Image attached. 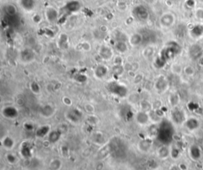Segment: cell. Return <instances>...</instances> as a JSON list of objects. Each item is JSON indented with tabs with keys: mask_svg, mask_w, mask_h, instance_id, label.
<instances>
[{
	"mask_svg": "<svg viewBox=\"0 0 203 170\" xmlns=\"http://www.w3.org/2000/svg\"><path fill=\"white\" fill-rule=\"evenodd\" d=\"M174 136V128L170 122L164 121L159 126V131L157 139L164 145L168 144Z\"/></svg>",
	"mask_w": 203,
	"mask_h": 170,
	"instance_id": "cell-1",
	"label": "cell"
},
{
	"mask_svg": "<svg viewBox=\"0 0 203 170\" xmlns=\"http://www.w3.org/2000/svg\"><path fill=\"white\" fill-rule=\"evenodd\" d=\"M180 51V47L176 42H170L160 52V57L165 62L174 58Z\"/></svg>",
	"mask_w": 203,
	"mask_h": 170,
	"instance_id": "cell-2",
	"label": "cell"
},
{
	"mask_svg": "<svg viewBox=\"0 0 203 170\" xmlns=\"http://www.w3.org/2000/svg\"><path fill=\"white\" fill-rule=\"evenodd\" d=\"M107 89L111 94L118 97H126L128 95V89L126 86L116 82H112L107 85Z\"/></svg>",
	"mask_w": 203,
	"mask_h": 170,
	"instance_id": "cell-3",
	"label": "cell"
},
{
	"mask_svg": "<svg viewBox=\"0 0 203 170\" xmlns=\"http://www.w3.org/2000/svg\"><path fill=\"white\" fill-rule=\"evenodd\" d=\"M133 14L135 18H136L140 21H147L149 17V12H148V9L143 5L135 7L133 10Z\"/></svg>",
	"mask_w": 203,
	"mask_h": 170,
	"instance_id": "cell-4",
	"label": "cell"
},
{
	"mask_svg": "<svg viewBox=\"0 0 203 170\" xmlns=\"http://www.w3.org/2000/svg\"><path fill=\"white\" fill-rule=\"evenodd\" d=\"M18 110L12 106H7L2 109V115L7 119H15L18 116Z\"/></svg>",
	"mask_w": 203,
	"mask_h": 170,
	"instance_id": "cell-5",
	"label": "cell"
},
{
	"mask_svg": "<svg viewBox=\"0 0 203 170\" xmlns=\"http://www.w3.org/2000/svg\"><path fill=\"white\" fill-rule=\"evenodd\" d=\"M150 120V116L148 112H144V111H140L136 115V121L140 125H146L148 124Z\"/></svg>",
	"mask_w": 203,
	"mask_h": 170,
	"instance_id": "cell-6",
	"label": "cell"
},
{
	"mask_svg": "<svg viewBox=\"0 0 203 170\" xmlns=\"http://www.w3.org/2000/svg\"><path fill=\"white\" fill-rule=\"evenodd\" d=\"M171 118L173 122L176 124H181L186 121L185 120L184 113H183L182 110L179 109H176L172 112Z\"/></svg>",
	"mask_w": 203,
	"mask_h": 170,
	"instance_id": "cell-7",
	"label": "cell"
},
{
	"mask_svg": "<svg viewBox=\"0 0 203 170\" xmlns=\"http://www.w3.org/2000/svg\"><path fill=\"white\" fill-rule=\"evenodd\" d=\"M184 124L186 128L188 129V130L191 131H195L200 126L199 121H198L196 118H195V117H191V118L187 119V120L185 121Z\"/></svg>",
	"mask_w": 203,
	"mask_h": 170,
	"instance_id": "cell-8",
	"label": "cell"
},
{
	"mask_svg": "<svg viewBox=\"0 0 203 170\" xmlns=\"http://www.w3.org/2000/svg\"><path fill=\"white\" fill-rule=\"evenodd\" d=\"M99 55L102 59L110 60L113 57V51L107 46H102L99 50Z\"/></svg>",
	"mask_w": 203,
	"mask_h": 170,
	"instance_id": "cell-9",
	"label": "cell"
},
{
	"mask_svg": "<svg viewBox=\"0 0 203 170\" xmlns=\"http://www.w3.org/2000/svg\"><path fill=\"white\" fill-rule=\"evenodd\" d=\"M108 74V68L104 65L97 66L95 69V76L97 78H103Z\"/></svg>",
	"mask_w": 203,
	"mask_h": 170,
	"instance_id": "cell-10",
	"label": "cell"
},
{
	"mask_svg": "<svg viewBox=\"0 0 203 170\" xmlns=\"http://www.w3.org/2000/svg\"><path fill=\"white\" fill-rule=\"evenodd\" d=\"M175 21L174 16L171 14H165L160 19V22H161L162 26H164V27H170L171 26L173 25Z\"/></svg>",
	"mask_w": 203,
	"mask_h": 170,
	"instance_id": "cell-11",
	"label": "cell"
},
{
	"mask_svg": "<svg viewBox=\"0 0 203 170\" xmlns=\"http://www.w3.org/2000/svg\"><path fill=\"white\" fill-rule=\"evenodd\" d=\"M141 34L142 35L143 42L146 40L148 43H151V42H153L154 40L156 39L155 33H154L153 31H151V30H149V29H145Z\"/></svg>",
	"mask_w": 203,
	"mask_h": 170,
	"instance_id": "cell-12",
	"label": "cell"
},
{
	"mask_svg": "<svg viewBox=\"0 0 203 170\" xmlns=\"http://www.w3.org/2000/svg\"><path fill=\"white\" fill-rule=\"evenodd\" d=\"M60 136H61V133L59 130H53V131H51L49 133H48V139L49 143H56L57 142H58L60 139Z\"/></svg>",
	"mask_w": 203,
	"mask_h": 170,
	"instance_id": "cell-13",
	"label": "cell"
},
{
	"mask_svg": "<svg viewBox=\"0 0 203 170\" xmlns=\"http://www.w3.org/2000/svg\"><path fill=\"white\" fill-rule=\"evenodd\" d=\"M66 9H67V11L70 13H74V12H77L79 11V9H80L81 5L78 1H71L69 2L68 3H67V5L65 6Z\"/></svg>",
	"mask_w": 203,
	"mask_h": 170,
	"instance_id": "cell-14",
	"label": "cell"
},
{
	"mask_svg": "<svg viewBox=\"0 0 203 170\" xmlns=\"http://www.w3.org/2000/svg\"><path fill=\"white\" fill-rule=\"evenodd\" d=\"M2 145L7 150H11L12 148H14V145H15V142L12 138H11L10 136H6L2 141Z\"/></svg>",
	"mask_w": 203,
	"mask_h": 170,
	"instance_id": "cell-15",
	"label": "cell"
},
{
	"mask_svg": "<svg viewBox=\"0 0 203 170\" xmlns=\"http://www.w3.org/2000/svg\"><path fill=\"white\" fill-rule=\"evenodd\" d=\"M46 17L48 19V21L50 22H54L57 21V17H58V13L56 11L55 9L51 7L48 8L46 11Z\"/></svg>",
	"mask_w": 203,
	"mask_h": 170,
	"instance_id": "cell-16",
	"label": "cell"
},
{
	"mask_svg": "<svg viewBox=\"0 0 203 170\" xmlns=\"http://www.w3.org/2000/svg\"><path fill=\"white\" fill-rule=\"evenodd\" d=\"M201 154L200 148L196 145H194L190 148V155L193 160H198L201 158Z\"/></svg>",
	"mask_w": 203,
	"mask_h": 170,
	"instance_id": "cell-17",
	"label": "cell"
},
{
	"mask_svg": "<svg viewBox=\"0 0 203 170\" xmlns=\"http://www.w3.org/2000/svg\"><path fill=\"white\" fill-rule=\"evenodd\" d=\"M22 59L24 62H30L34 58V54L32 52L31 50L29 49H25L24 51H22L21 53Z\"/></svg>",
	"mask_w": 203,
	"mask_h": 170,
	"instance_id": "cell-18",
	"label": "cell"
},
{
	"mask_svg": "<svg viewBox=\"0 0 203 170\" xmlns=\"http://www.w3.org/2000/svg\"><path fill=\"white\" fill-rule=\"evenodd\" d=\"M129 43L133 46H138L141 43H143L142 35L141 33H135V34L132 35V36L129 39Z\"/></svg>",
	"mask_w": 203,
	"mask_h": 170,
	"instance_id": "cell-19",
	"label": "cell"
},
{
	"mask_svg": "<svg viewBox=\"0 0 203 170\" xmlns=\"http://www.w3.org/2000/svg\"><path fill=\"white\" fill-rule=\"evenodd\" d=\"M40 112H41V114H42L44 117L48 118V117L52 116L53 115L54 109L50 105H46L42 107Z\"/></svg>",
	"mask_w": 203,
	"mask_h": 170,
	"instance_id": "cell-20",
	"label": "cell"
},
{
	"mask_svg": "<svg viewBox=\"0 0 203 170\" xmlns=\"http://www.w3.org/2000/svg\"><path fill=\"white\" fill-rule=\"evenodd\" d=\"M156 87L159 91H164L167 87V80L164 77H160L156 83Z\"/></svg>",
	"mask_w": 203,
	"mask_h": 170,
	"instance_id": "cell-21",
	"label": "cell"
},
{
	"mask_svg": "<svg viewBox=\"0 0 203 170\" xmlns=\"http://www.w3.org/2000/svg\"><path fill=\"white\" fill-rule=\"evenodd\" d=\"M192 36L195 37H199L203 34V26L202 25H197V26H194L193 29H191V32Z\"/></svg>",
	"mask_w": 203,
	"mask_h": 170,
	"instance_id": "cell-22",
	"label": "cell"
},
{
	"mask_svg": "<svg viewBox=\"0 0 203 170\" xmlns=\"http://www.w3.org/2000/svg\"><path fill=\"white\" fill-rule=\"evenodd\" d=\"M21 5L26 11H32L34 8V0H21Z\"/></svg>",
	"mask_w": 203,
	"mask_h": 170,
	"instance_id": "cell-23",
	"label": "cell"
},
{
	"mask_svg": "<svg viewBox=\"0 0 203 170\" xmlns=\"http://www.w3.org/2000/svg\"><path fill=\"white\" fill-rule=\"evenodd\" d=\"M138 146H139V149L141 151H148L150 147L151 146V143L148 139H144V140L140 142Z\"/></svg>",
	"mask_w": 203,
	"mask_h": 170,
	"instance_id": "cell-24",
	"label": "cell"
},
{
	"mask_svg": "<svg viewBox=\"0 0 203 170\" xmlns=\"http://www.w3.org/2000/svg\"><path fill=\"white\" fill-rule=\"evenodd\" d=\"M115 48L117 52H120V53H125L126 52H127L128 46L125 41H123V40H119V41H117V43H116Z\"/></svg>",
	"mask_w": 203,
	"mask_h": 170,
	"instance_id": "cell-25",
	"label": "cell"
},
{
	"mask_svg": "<svg viewBox=\"0 0 203 170\" xmlns=\"http://www.w3.org/2000/svg\"><path fill=\"white\" fill-rule=\"evenodd\" d=\"M80 117V112H79V111H77V110L71 111V112H69L68 116H67V118H68L71 121H72V122H78V121L79 120Z\"/></svg>",
	"mask_w": 203,
	"mask_h": 170,
	"instance_id": "cell-26",
	"label": "cell"
},
{
	"mask_svg": "<svg viewBox=\"0 0 203 170\" xmlns=\"http://www.w3.org/2000/svg\"><path fill=\"white\" fill-rule=\"evenodd\" d=\"M170 150L167 147V146L164 145L162 146L160 149H158V155L162 158H166L168 157V155L170 154Z\"/></svg>",
	"mask_w": 203,
	"mask_h": 170,
	"instance_id": "cell-27",
	"label": "cell"
},
{
	"mask_svg": "<svg viewBox=\"0 0 203 170\" xmlns=\"http://www.w3.org/2000/svg\"><path fill=\"white\" fill-rule=\"evenodd\" d=\"M112 71L113 74H114V75L120 76L124 72V68H123L122 66H121V64H116V65H114V67H113Z\"/></svg>",
	"mask_w": 203,
	"mask_h": 170,
	"instance_id": "cell-28",
	"label": "cell"
},
{
	"mask_svg": "<svg viewBox=\"0 0 203 170\" xmlns=\"http://www.w3.org/2000/svg\"><path fill=\"white\" fill-rule=\"evenodd\" d=\"M61 166V162L59 159L52 160L50 163L49 168L51 170H58Z\"/></svg>",
	"mask_w": 203,
	"mask_h": 170,
	"instance_id": "cell-29",
	"label": "cell"
},
{
	"mask_svg": "<svg viewBox=\"0 0 203 170\" xmlns=\"http://www.w3.org/2000/svg\"><path fill=\"white\" fill-rule=\"evenodd\" d=\"M141 110L144 111V112H151L152 106H151V105L149 103V102H142L141 103Z\"/></svg>",
	"mask_w": 203,
	"mask_h": 170,
	"instance_id": "cell-30",
	"label": "cell"
},
{
	"mask_svg": "<svg viewBox=\"0 0 203 170\" xmlns=\"http://www.w3.org/2000/svg\"><path fill=\"white\" fill-rule=\"evenodd\" d=\"M30 89L31 91L33 92L35 94H37V93H40V91H41V88H40V86L35 82H33V83L30 84Z\"/></svg>",
	"mask_w": 203,
	"mask_h": 170,
	"instance_id": "cell-31",
	"label": "cell"
},
{
	"mask_svg": "<svg viewBox=\"0 0 203 170\" xmlns=\"http://www.w3.org/2000/svg\"><path fill=\"white\" fill-rule=\"evenodd\" d=\"M48 131V127H40L37 131V135L39 137H43V136L46 135Z\"/></svg>",
	"mask_w": 203,
	"mask_h": 170,
	"instance_id": "cell-32",
	"label": "cell"
},
{
	"mask_svg": "<svg viewBox=\"0 0 203 170\" xmlns=\"http://www.w3.org/2000/svg\"><path fill=\"white\" fill-rule=\"evenodd\" d=\"M75 79H76V81L79 82V83H84L87 80V77L85 75H83V74H79L76 76Z\"/></svg>",
	"mask_w": 203,
	"mask_h": 170,
	"instance_id": "cell-33",
	"label": "cell"
},
{
	"mask_svg": "<svg viewBox=\"0 0 203 170\" xmlns=\"http://www.w3.org/2000/svg\"><path fill=\"white\" fill-rule=\"evenodd\" d=\"M7 161H8L10 163H14L16 161L15 156H14V154H11V153H10V154H7Z\"/></svg>",
	"mask_w": 203,
	"mask_h": 170,
	"instance_id": "cell-34",
	"label": "cell"
},
{
	"mask_svg": "<svg viewBox=\"0 0 203 170\" xmlns=\"http://www.w3.org/2000/svg\"><path fill=\"white\" fill-rule=\"evenodd\" d=\"M33 20L35 21V22L38 23V22H40V21H41V20H42V17H41V16H40V15H37H37L33 16Z\"/></svg>",
	"mask_w": 203,
	"mask_h": 170,
	"instance_id": "cell-35",
	"label": "cell"
},
{
	"mask_svg": "<svg viewBox=\"0 0 203 170\" xmlns=\"http://www.w3.org/2000/svg\"><path fill=\"white\" fill-rule=\"evenodd\" d=\"M63 102H64V103L66 105H67V106H69V105L72 104V102H71V100L68 99V98H64V100H63Z\"/></svg>",
	"mask_w": 203,
	"mask_h": 170,
	"instance_id": "cell-36",
	"label": "cell"
},
{
	"mask_svg": "<svg viewBox=\"0 0 203 170\" xmlns=\"http://www.w3.org/2000/svg\"><path fill=\"white\" fill-rule=\"evenodd\" d=\"M202 1H203V0H202Z\"/></svg>",
	"mask_w": 203,
	"mask_h": 170,
	"instance_id": "cell-37",
	"label": "cell"
}]
</instances>
